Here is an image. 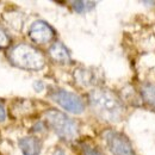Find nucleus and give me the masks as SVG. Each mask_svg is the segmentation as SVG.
Returning a JSON list of instances; mask_svg holds the SVG:
<instances>
[{
  "mask_svg": "<svg viewBox=\"0 0 155 155\" xmlns=\"http://www.w3.org/2000/svg\"><path fill=\"white\" fill-rule=\"evenodd\" d=\"M49 55H50V58H53L54 61H56L58 63H62V64H68L72 61L69 50L62 43H60V42L54 43L50 47Z\"/></svg>",
  "mask_w": 155,
  "mask_h": 155,
  "instance_id": "8",
  "label": "nucleus"
},
{
  "mask_svg": "<svg viewBox=\"0 0 155 155\" xmlns=\"http://www.w3.org/2000/svg\"><path fill=\"white\" fill-rule=\"evenodd\" d=\"M74 79L81 86H92L97 81V74L90 68H79L74 72Z\"/></svg>",
  "mask_w": 155,
  "mask_h": 155,
  "instance_id": "9",
  "label": "nucleus"
},
{
  "mask_svg": "<svg viewBox=\"0 0 155 155\" xmlns=\"http://www.w3.org/2000/svg\"><path fill=\"white\" fill-rule=\"evenodd\" d=\"M88 100L92 110L101 119L117 123L123 118V103L114 92L105 88H96L90 93Z\"/></svg>",
  "mask_w": 155,
  "mask_h": 155,
  "instance_id": "1",
  "label": "nucleus"
},
{
  "mask_svg": "<svg viewBox=\"0 0 155 155\" xmlns=\"http://www.w3.org/2000/svg\"><path fill=\"white\" fill-rule=\"evenodd\" d=\"M54 155H66V153H64L62 149H58V150H55Z\"/></svg>",
  "mask_w": 155,
  "mask_h": 155,
  "instance_id": "15",
  "label": "nucleus"
},
{
  "mask_svg": "<svg viewBox=\"0 0 155 155\" xmlns=\"http://www.w3.org/2000/svg\"><path fill=\"white\" fill-rule=\"evenodd\" d=\"M82 150H84L85 155H101L97 148H94V147H92L90 144H84L82 146Z\"/></svg>",
  "mask_w": 155,
  "mask_h": 155,
  "instance_id": "13",
  "label": "nucleus"
},
{
  "mask_svg": "<svg viewBox=\"0 0 155 155\" xmlns=\"http://www.w3.org/2000/svg\"><path fill=\"white\" fill-rule=\"evenodd\" d=\"M10 42H11V39L8 37V35L0 26V48H7L10 45Z\"/></svg>",
  "mask_w": 155,
  "mask_h": 155,
  "instance_id": "12",
  "label": "nucleus"
},
{
  "mask_svg": "<svg viewBox=\"0 0 155 155\" xmlns=\"http://www.w3.org/2000/svg\"><path fill=\"white\" fill-rule=\"evenodd\" d=\"M50 97L61 107H63L64 110L72 114H81L85 109V104L82 99L77 94L68 92L66 90L56 88L50 92Z\"/></svg>",
  "mask_w": 155,
  "mask_h": 155,
  "instance_id": "4",
  "label": "nucleus"
},
{
  "mask_svg": "<svg viewBox=\"0 0 155 155\" xmlns=\"http://www.w3.org/2000/svg\"><path fill=\"white\" fill-rule=\"evenodd\" d=\"M10 58L15 66L28 71H39L45 64V58L42 53L29 44L15 47L10 54Z\"/></svg>",
  "mask_w": 155,
  "mask_h": 155,
  "instance_id": "2",
  "label": "nucleus"
},
{
  "mask_svg": "<svg viewBox=\"0 0 155 155\" xmlns=\"http://www.w3.org/2000/svg\"><path fill=\"white\" fill-rule=\"evenodd\" d=\"M5 117H6V114H5V109H4V106L0 104V122H2V120L5 119Z\"/></svg>",
  "mask_w": 155,
  "mask_h": 155,
  "instance_id": "14",
  "label": "nucleus"
},
{
  "mask_svg": "<svg viewBox=\"0 0 155 155\" xmlns=\"http://www.w3.org/2000/svg\"><path fill=\"white\" fill-rule=\"evenodd\" d=\"M142 97L144 99V101L155 110V85L148 84L144 85L142 87Z\"/></svg>",
  "mask_w": 155,
  "mask_h": 155,
  "instance_id": "10",
  "label": "nucleus"
},
{
  "mask_svg": "<svg viewBox=\"0 0 155 155\" xmlns=\"http://www.w3.org/2000/svg\"><path fill=\"white\" fill-rule=\"evenodd\" d=\"M19 148L24 155H39L42 143L36 136H26L19 141Z\"/></svg>",
  "mask_w": 155,
  "mask_h": 155,
  "instance_id": "7",
  "label": "nucleus"
},
{
  "mask_svg": "<svg viewBox=\"0 0 155 155\" xmlns=\"http://www.w3.org/2000/svg\"><path fill=\"white\" fill-rule=\"evenodd\" d=\"M105 140L114 155H136L129 138L125 135L117 131H107L105 134Z\"/></svg>",
  "mask_w": 155,
  "mask_h": 155,
  "instance_id": "5",
  "label": "nucleus"
},
{
  "mask_svg": "<svg viewBox=\"0 0 155 155\" xmlns=\"http://www.w3.org/2000/svg\"><path fill=\"white\" fill-rule=\"evenodd\" d=\"M45 119L49 127L56 133V135L66 141L74 140L78 135V124L66 114L58 110H48L45 112Z\"/></svg>",
  "mask_w": 155,
  "mask_h": 155,
  "instance_id": "3",
  "label": "nucleus"
},
{
  "mask_svg": "<svg viewBox=\"0 0 155 155\" xmlns=\"http://www.w3.org/2000/svg\"><path fill=\"white\" fill-rule=\"evenodd\" d=\"M96 4L97 2L94 1H73L72 6H73V10L77 11L78 13H84L92 10L96 6Z\"/></svg>",
  "mask_w": 155,
  "mask_h": 155,
  "instance_id": "11",
  "label": "nucleus"
},
{
  "mask_svg": "<svg viewBox=\"0 0 155 155\" xmlns=\"http://www.w3.org/2000/svg\"><path fill=\"white\" fill-rule=\"evenodd\" d=\"M54 36L55 32L53 28L43 20H36L35 23H32V25L29 29V37L37 44L49 43L54 38Z\"/></svg>",
  "mask_w": 155,
  "mask_h": 155,
  "instance_id": "6",
  "label": "nucleus"
}]
</instances>
